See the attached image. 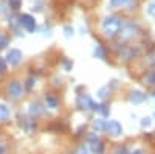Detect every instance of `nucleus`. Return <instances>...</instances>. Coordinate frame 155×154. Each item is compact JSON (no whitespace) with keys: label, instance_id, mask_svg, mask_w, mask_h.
Segmentation results:
<instances>
[{"label":"nucleus","instance_id":"nucleus-1","mask_svg":"<svg viewBox=\"0 0 155 154\" xmlns=\"http://www.w3.org/2000/svg\"><path fill=\"white\" fill-rule=\"evenodd\" d=\"M102 33L107 37H113L120 33V27H121V19L116 16H109L102 20Z\"/></svg>","mask_w":155,"mask_h":154},{"label":"nucleus","instance_id":"nucleus-2","mask_svg":"<svg viewBox=\"0 0 155 154\" xmlns=\"http://www.w3.org/2000/svg\"><path fill=\"white\" fill-rule=\"evenodd\" d=\"M137 33H138V27L132 20L121 22V27H120V36H121V39H130V37L137 36Z\"/></svg>","mask_w":155,"mask_h":154},{"label":"nucleus","instance_id":"nucleus-3","mask_svg":"<svg viewBox=\"0 0 155 154\" xmlns=\"http://www.w3.org/2000/svg\"><path fill=\"white\" fill-rule=\"evenodd\" d=\"M20 25L28 33H33L36 30V19L31 14H22L20 16Z\"/></svg>","mask_w":155,"mask_h":154},{"label":"nucleus","instance_id":"nucleus-4","mask_svg":"<svg viewBox=\"0 0 155 154\" xmlns=\"http://www.w3.org/2000/svg\"><path fill=\"white\" fill-rule=\"evenodd\" d=\"M106 131L112 137H118V135L123 134V126L116 120H110V121H106Z\"/></svg>","mask_w":155,"mask_h":154},{"label":"nucleus","instance_id":"nucleus-5","mask_svg":"<svg viewBox=\"0 0 155 154\" xmlns=\"http://www.w3.org/2000/svg\"><path fill=\"white\" fill-rule=\"evenodd\" d=\"M22 61V51L17 48H11L6 53V62L9 66H17V64Z\"/></svg>","mask_w":155,"mask_h":154},{"label":"nucleus","instance_id":"nucleus-6","mask_svg":"<svg viewBox=\"0 0 155 154\" xmlns=\"http://www.w3.org/2000/svg\"><path fill=\"white\" fill-rule=\"evenodd\" d=\"M8 94L12 97V98H20L22 94H23V87L19 81H11L9 86H8Z\"/></svg>","mask_w":155,"mask_h":154},{"label":"nucleus","instance_id":"nucleus-7","mask_svg":"<svg viewBox=\"0 0 155 154\" xmlns=\"http://www.w3.org/2000/svg\"><path fill=\"white\" fill-rule=\"evenodd\" d=\"M92 98H90L88 95H78V98H76V104H78V108L79 109H92Z\"/></svg>","mask_w":155,"mask_h":154},{"label":"nucleus","instance_id":"nucleus-8","mask_svg":"<svg viewBox=\"0 0 155 154\" xmlns=\"http://www.w3.org/2000/svg\"><path fill=\"white\" fill-rule=\"evenodd\" d=\"M129 100H130V103H134V104H141V103L146 100V95L141 91H132L130 95H129Z\"/></svg>","mask_w":155,"mask_h":154},{"label":"nucleus","instance_id":"nucleus-9","mask_svg":"<svg viewBox=\"0 0 155 154\" xmlns=\"http://www.w3.org/2000/svg\"><path fill=\"white\" fill-rule=\"evenodd\" d=\"M45 103H47V106L51 108V109H54V108L59 106V100H58L53 94H47V95H45Z\"/></svg>","mask_w":155,"mask_h":154},{"label":"nucleus","instance_id":"nucleus-10","mask_svg":"<svg viewBox=\"0 0 155 154\" xmlns=\"http://www.w3.org/2000/svg\"><path fill=\"white\" fill-rule=\"evenodd\" d=\"M11 115V109L5 104H0V121H6Z\"/></svg>","mask_w":155,"mask_h":154},{"label":"nucleus","instance_id":"nucleus-11","mask_svg":"<svg viewBox=\"0 0 155 154\" xmlns=\"http://www.w3.org/2000/svg\"><path fill=\"white\" fill-rule=\"evenodd\" d=\"M90 146H92V152H93V154H104V143H102L101 140L92 143Z\"/></svg>","mask_w":155,"mask_h":154},{"label":"nucleus","instance_id":"nucleus-12","mask_svg":"<svg viewBox=\"0 0 155 154\" xmlns=\"http://www.w3.org/2000/svg\"><path fill=\"white\" fill-rule=\"evenodd\" d=\"M30 114L31 115H42L44 114V108L39 104V103H34V104L30 106Z\"/></svg>","mask_w":155,"mask_h":154},{"label":"nucleus","instance_id":"nucleus-13","mask_svg":"<svg viewBox=\"0 0 155 154\" xmlns=\"http://www.w3.org/2000/svg\"><path fill=\"white\" fill-rule=\"evenodd\" d=\"M93 55H95V58H98V59H104V58H106V50L102 48V45H96Z\"/></svg>","mask_w":155,"mask_h":154},{"label":"nucleus","instance_id":"nucleus-14","mask_svg":"<svg viewBox=\"0 0 155 154\" xmlns=\"http://www.w3.org/2000/svg\"><path fill=\"white\" fill-rule=\"evenodd\" d=\"M93 128L96 131H104L106 129V120H102V118H96L93 121Z\"/></svg>","mask_w":155,"mask_h":154},{"label":"nucleus","instance_id":"nucleus-15","mask_svg":"<svg viewBox=\"0 0 155 154\" xmlns=\"http://www.w3.org/2000/svg\"><path fill=\"white\" fill-rule=\"evenodd\" d=\"M98 112L102 115V117H109V114H110V109H109V104H99V108H98Z\"/></svg>","mask_w":155,"mask_h":154},{"label":"nucleus","instance_id":"nucleus-16","mask_svg":"<svg viewBox=\"0 0 155 154\" xmlns=\"http://www.w3.org/2000/svg\"><path fill=\"white\" fill-rule=\"evenodd\" d=\"M146 81H147V84H150V86L155 84V70H150V72L146 75Z\"/></svg>","mask_w":155,"mask_h":154},{"label":"nucleus","instance_id":"nucleus-17","mask_svg":"<svg viewBox=\"0 0 155 154\" xmlns=\"http://www.w3.org/2000/svg\"><path fill=\"white\" fill-rule=\"evenodd\" d=\"M147 14L155 17V0H152V2L147 5Z\"/></svg>","mask_w":155,"mask_h":154},{"label":"nucleus","instance_id":"nucleus-18","mask_svg":"<svg viewBox=\"0 0 155 154\" xmlns=\"http://www.w3.org/2000/svg\"><path fill=\"white\" fill-rule=\"evenodd\" d=\"M129 0H110L112 6H126Z\"/></svg>","mask_w":155,"mask_h":154},{"label":"nucleus","instance_id":"nucleus-19","mask_svg":"<svg viewBox=\"0 0 155 154\" xmlns=\"http://www.w3.org/2000/svg\"><path fill=\"white\" fill-rule=\"evenodd\" d=\"M9 8H12V9H19L20 8V5H22V0H9Z\"/></svg>","mask_w":155,"mask_h":154},{"label":"nucleus","instance_id":"nucleus-20","mask_svg":"<svg viewBox=\"0 0 155 154\" xmlns=\"http://www.w3.org/2000/svg\"><path fill=\"white\" fill-rule=\"evenodd\" d=\"M64 34H65V37H71V36L74 34L73 27H70V25H67V27H64Z\"/></svg>","mask_w":155,"mask_h":154},{"label":"nucleus","instance_id":"nucleus-21","mask_svg":"<svg viewBox=\"0 0 155 154\" xmlns=\"http://www.w3.org/2000/svg\"><path fill=\"white\" fill-rule=\"evenodd\" d=\"M9 44V39L6 36H0V48H6V45Z\"/></svg>","mask_w":155,"mask_h":154},{"label":"nucleus","instance_id":"nucleus-22","mask_svg":"<svg viewBox=\"0 0 155 154\" xmlns=\"http://www.w3.org/2000/svg\"><path fill=\"white\" fill-rule=\"evenodd\" d=\"M152 123V118L150 117H144V118H141V126L143 128H149Z\"/></svg>","mask_w":155,"mask_h":154},{"label":"nucleus","instance_id":"nucleus-23","mask_svg":"<svg viewBox=\"0 0 155 154\" xmlns=\"http://www.w3.org/2000/svg\"><path fill=\"white\" fill-rule=\"evenodd\" d=\"M113 154H129V151H127L126 146H118V148H115Z\"/></svg>","mask_w":155,"mask_h":154},{"label":"nucleus","instance_id":"nucleus-24","mask_svg":"<svg viewBox=\"0 0 155 154\" xmlns=\"http://www.w3.org/2000/svg\"><path fill=\"white\" fill-rule=\"evenodd\" d=\"M87 140H88V143L92 145V143H95V142H98L99 140V137L96 135V134H88V137H87Z\"/></svg>","mask_w":155,"mask_h":154},{"label":"nucleus","instance_id":"nucleus-25","mask_svg":"<svg viewBox=\"0 0 155 154\" xmlns=\"http://www.w3.org/2000/svg\"><path fill=\"white\" fill-rule=\"evenodd\" d=\"M74 154H88V149H87V146L85 145H81L79 148L76 149V152Z\"/></svg>","mask_w":155,"mask_h":154},{"label":"nucleus","instance_id":"nucleus-26","mask_svg":"<svg viewBox=\"0 0 155 154\" xmlns=\"http://www.w3.org/2000/svg\"><path fill=\"white\" fill-rule=\"evenodd\" d=\"M71 66H73V64H71L68 59H64V67H65V70H70V69H71Z\"/></svg>","mask_w":155,"mask_h":154},{"label":"nucleus","instance_id":"nucleus-27","mask_svg":"<svg viewBox=\"0 0 155 154\" xmlns=\"http://www.w3.org/2000/svg\"><path fill=\"white\" fill-rule=\"evenodd\" d=\"M106 92H107V87H102L101 91L98 92V95H99L101 98H104V97H106Z\"/></svg>","mask_w":155,"mask_h":154},{"label":"nucleus","instance_id":"nucleus-28","mask_svg":"<svg viewBox=\"0 0 155 154\" xmlns=\"http://www.w3.org/2000/svg\"><path fill=\"white\" fill-rule=\"evenodd\" d=\"M3 70H5V61L0 58V73H3Z\"/></svg>","mask_w":155,"mask_h":154},{"label":"nucleus","instance_id":"nucleus-29","mask_svg":"<svg viewBox=\"0 0 155 154\" xmlns=\"http://www.w3.org/2000/svg\"><path fill=\"white\" fill-rule=\"evenodd\" d=\"M33 83H34V80H33V78H30V80H28V84H27V87H28V89H31V87H33Z\"/></svg>","mask_w":155,"mask_h":154},{"label":"nucleus","instance_id":"nucleus-30","mask_svg":"<svg viewBox=\"0 0 155 154\" xmlns=\"http://www.w3.org/2000/svg\"><path fill=\"white\" fill-rule=\"evenodd\" d=\"M0 154H6V148L5 146H0Z\"/></svg>","mask_w":155,"mask_h":154},{"label":"nucleus","instance_id":"nucleus-31","mask_svg":"<svg viewBox=\"0 0 155 154\" xmlns=\"http://www.w3.org/2000/svg\"><path fill=\"white\" fill-rule=\"evenodd\" d=\"M132 154H144V152H143V149H135Z\"/></svg>","mask_w":155,"mask_h":154},{"label":"nucleus","instance_id":"nucleus-32","mask_svg":"<svg viewBox=\"0 0 155 154\" xmlns=\"http://www.w3.org/2000/svg\"><path fill=\"white\" fill-rule=\"evenodd\" d=\"M152 97H153V101H155V92H153V95H152Z\"/></svg>","mask_w":155,"mask_h":154}]
</instances>
